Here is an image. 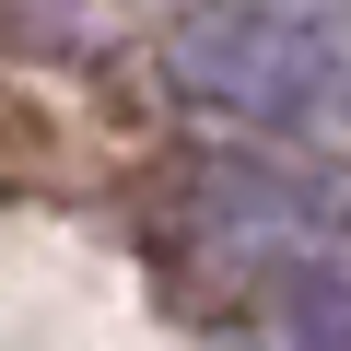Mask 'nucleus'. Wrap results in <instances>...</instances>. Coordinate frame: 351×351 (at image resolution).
<instances>
[{"label": "nucleus", "mask_w": 351, "mask_h": 351, "mask_svg": "<svg viewBox=\"0 0 351 351\" xmlns=\"http://www.w3.org/2000/svg\"><path fill=\"white\" fill-rule=\"evenodd\" d=\"M223 106H258V117H316L328 106V47L316 36H293V24H234V36H211L199 59H188Z\"/></svg>", "instance_id": "f257e3e1"}]
</instances>
